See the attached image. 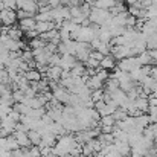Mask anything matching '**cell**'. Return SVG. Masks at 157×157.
<instances>
[{"instance_id":"cell-1","label":"cell","mask_w":157,"mask_h":157,"mask_svg":"<svg viewBox=\"0 0 157 157\" xmlns=\"http://www.w3.org/2000/svg\"><path fill=\"white\" fill-rule=\"evenodd\" d=\"M111 18V14L108 9H101V8H92L90 11V15H89V20L93 23V25H98V26H104L110 21Z\"/></svg>"},{"instance_id":"cell-2","label":"cell","mask_w":157,"mask_h":157,"mask_svg":"<svg viewBox=\"0 0 157 157\" xmlns=\"http://www.w3.org/2000/svg\"><path fill=\"white\" fill-rule=\"evenodd\" d=\"M92 48L90 43H84V41H76V49H75V56L79 63H86L87 58L90 56Z\"/></svg>"},{"instance_id":"cell-3","label":"cell","mask_w":157,"mask_h":157,"mask_svg":"<svg viewBox=\"0 0 157 157\" xmlns=\"http://www.w3.org/2000/svg\"><path fill=\"white\" fill-rule=\"evenodd\" d=\"M116 67H119L122 72H131L137 67H140V63L137 59V56H127L119 59V64H116Z\"/></svg>"},{"instance_id":"cell-4","label":"cell","mask_w":157,"mask_h":157,"mask_svg":"<svg viewBox=\"0 0 157 157\" xmlns=\"http://www.w3.org/2000/svg\"><path fill=\"white\" fill-rule=\"evenodd\" d=\"M18 20H17V14L14 9H2L0 11V23L5 26V28H9L12 25H15Z\"/></svg>"},{"instance_id":"cell-5","label":"cell","mask_w":157,"mask_h":157,"mask_svg":"<svg viewBox=\"0 0 157 157\" xmlns=\"http://www.w3.org/2000/svg\"><path fill=\"white\" fill-rule=\"evenodd\" d=\"M38 3L37 0H17V9H23L32 15H35L38 12Z\"/></svg>"},{"instance_id":"cell-6","label":"cell","mask_w":157,"mask_h":157,"mask_svg":"<svg viewBox=\"0 0 157 157\" xmlns=\"http://www.w3.org/2000/svg\"><path fill=\"white\" fill-rule=\"evenodd\" d=\"M114 127H117L119 130H124V131H127V133H130V131H134V130H136L134 116H130V114H128L125 119H122V121H116Z\"/></svg>"},{"instance_id":"cell-7","label":"cell","mask_w":157,"mask_h":157,"mask_svg":"<svg viewBox=\"0 0 157 157\" xmlns=\"http://www.w3.org/2000/svg\"><path fill=\"white\" fill-rule=\"evenodd\" d=\"M61 73H63V69L59 66H48L46 72H44V78H48L49 81H59L61 79Z\"/></svg>"},{"instance_id":"cell-8","label":"cell","mask_w":157,"mask_h":157,"mask_svg":"<svg viewBox=\"0 0 157 157\" xmlns=\"http://www.w3.org/2000/svg\"><path fill=\"white\" fill-rule=\"evenodd\" d=\"M52 93H53V98H55L56 101H59L61 104H67V102H69L70 92H69L66 87H63V86H58V87L53 90Z\"/></svg>"},{"instance_id":"cell-9","label":"cell","mask_w":157,"mask_h":157,"mask_svg":"<svg viewBox=\"0 0 157 157\" xmlns=\"http://www.w3.org/2000/svg\"><path fill=\"white\" fill-rule=\"evenodd\" d=\"M78 63L76 56L75 55H70V53H66V55H61V59H59V67L63 70H70L75 64Z\"/></svg>"},{"instance_id":"cell-10","label":"cell","mask_w":157,"mask_h":157,"mask_svg":"<svg viewBox=\"0 0 157 157\" xmlns=\"http://www.w3.org/2000/svg\"><path fill=\"white\" fill-rule=\"evenodd\" d=\"M15 121L11 119L9 116H5V117H0V128L6 133V134H12L14 130H15Z\"/></svg>"},{"instance_id":"cell-11","label":"cell","mask_w":157,"mask_h":157,"mask_svg":"<svg viewBox=\"0 0 157 157\" xmlns=\"http://www.w3.org/2000/svg\"><path fill=\"white\" fill-rule=\"evenodd\" d=\"M134 124H136V130L137 131H142L144 128H147L150 125V117H148V113H139L134 116Z\"/></svg>"},{"instance_id":"cell-12","label":"cell","mask_w":157,"mask_h":157,"mask_svg":"<svg viewBox=\"0 0 157 157\" xmlns=\"http://www.w3.org/2000/svg\"><path fill=\"white\" fill-rule=\"evenodd\" d=\"M113 145H114L116 151H117L122 157H130V154H131V147H130L128 142H121V140L114 139Z\"/></svg>"},{"instance_id":"cell-13","label":"cell","mask_w":157,"mask_h":157,"mask_svg":"<svg viewBox=\"0 0 157 157\" xmlns=\"http://www.w3.org/2000/svg\"><path fill=\"white\" fill-rule=\"evenodd\" d=\"M116 64H117V59L111 55V53H108V55H105L104 58L99 61V67H102L105 70H113L114 67H116Z\"/></svg>"},{"instance_id":"cell-14","label":"cell","mask_w":157,"mask_h":157,"mask_svg":"<svg viewBox=\"0 0 157 157\" xmlns=\"http://www.w3.org/2000/svg\"><path fill=\"white\" fill-rule=\"evenodd\" d=\"M12 134H14V137H15V140H17V144H18L20 148L31 147V140L28 137V133H25V131H14Z\"/></svg>"},{"instance_id":"cell-15","label":"cell","mask_w":157,"mask_h":157,"mask_svg":"<svg viewBox=\"0 0 157 157\" xmlns=\"http://www.w3.org/2000/svg\"><path fill=\"white\" fill-rule=\"evenodd\" d=\"M86 86L90 90H98V89H104V81H101L96 75H93V76L86 78Z\"/></svg>"},{"instance_id":"cell-16","label":"cell","mask_w":157,"mask_h":157,"mask_svg":"<svg viewBox=\"0 0 157 157\" xmlns=\"http://www.w3.org/2000/svg\"><path fill=\"white\" fill-rule=\"evenodd\" d=\"M35 25H37V20L34 17H28V18H23V20H18V28L26 32V31H31V29H35Z\"/></svg>"},{"instance_id":"cell-17","label":"cell","mask_w":157,"mask_h":157,"mask_svg":"<svg viewBox=\"0 0 157 157\" xmlns=\"http://www.w3.org/2000/svg\"><path fill=\"white\" fill-rule=\"evenodd\" d=\"M134 105H136V110L139 113H148V96H139L134 99Z\"/></svg>"},{"instance_id":"cell-18","label":"cell","mask_w":157,"mask_h":157,"mask_svg":"<svg viewBox=\"0 0 157 157\" xmlns=\"http://www.w3.org/2000/svg\"><path fill=\"white\" fill-rule=\"evenodd\" d=\"M23 75H25V78H26L29 82H38V81L43 78V75H41V72H40L38 69H29V70H26Z\"/></svg>"},{"instance_id":"cell-19","label":"cell","mask_w":157,"mask_h":157,"mask_svg":"<svg viewBox=\"0 0 157 157\" xmlns=\"http://www.w3.org/2000/svg\"><path fill=\"white\" fill-rule=\"evenodd\" d=\"M56 139H58V137H56L55 134H52L51 131H49V133H44V134L41 136V142H40L38 147H51V148H52L53 145L56 144Z\"/></svg>"},{"instance_id":"cell-20","label":"cell","mask_w":157,"mask_h":157,"mask_svg":"<svg viewBox=\"0 0 157 157\" xmlns=\"http://www.w3.org/2000/svg\"><path fill=\"white\" fill-rule=\"evenodd\" d=\"M5 29H8V37L9 38H12V40H21V37H23V31L18 28V25H12V26H9V28H5Z\"/></svg>"},{"instance_id":"cell-21","label":"cell","mask_w":157,"mask_h":157,"mask_svg":"<svg viewBox=\"0 0 157 157\" xmlns=\"http://www.w3.org/2000/svg\"><path fill=\"white\" fill-rule=\"evenodd\" d=\"M55 28H56L55 21H37V25H35V29L38 31V34L48 32V31L55 29Z\"/></svg>"},{"instance_id":"cell-22","label":"cell","mask_w":157,"mask_h":157,"mask_svg":"<svg viewBox=\"0 0 157 157\" xmlns=\"http://www.w3.org/2000/svg\"><path fill=\"white\" fill-rule=\"evenodd\" d=\"M137 59H139V63H140V66H151L154 61H153V58H151V53L150 51L147 49V51H144L142 53H139L137 55Z\"/></svg>"},{"instance_id":"cell-23","label":"cell","mask_w":157,"mask_h":157,"mask_svg":"<svg viewBox=\"0 0 157 157\" xmlns=\"http://www.w3.org/2000/svg\"><path fill=\"white\" fill-rule=\"evenodd\" d=\"M70 75L72 76H84L86 75V66H84V63H76L72 69H70Z\"/></svg>"},{"instance_id":"cell-24","label":"cell","mask_w":157,"mask_h":157,"mask_svg":"<svg viewBox=\"0 0 157 157\" xmlns=\"http://www.w3.org/2000/svg\"><path fill=\"white\" fill-rule=\"evenodd\" d=\"M96 38H99L101 41H105V43H110L113 37H111V34H110V31H108V28H107V26H101Z\"/></svg>"},{"instance_id":"cell-25","label":"cell","mask_w":157,"mask_h":157,"mask_svg":"<svg viewBox=\"0 0 157 157\" xmlns=\"http://www.w3.org/2000/svg\"><path fill=\"white\" fill-rule=\"evenodd\" d=\"M44 46H46V41H44V40H41V38H40V35H38L37 38L29 40V43H28V48H29L31 51H34V49H40V48H44Z\"/></svg>"},{"instance_id":"cell-26","label":"cell","mask_w":157,"mask_h":157,"mask_svg":"<svg viewBox=\"0 0 157 157\" xmlns=\"http://www.w3.org/2000/svg\"><path fill=\"white\" fill-rule=\"evenodd\" d=\"M28 137L31 140V145H40V142H41V134L37 130H29L28 131Z\"/></svg>"},{"instance_id":"cell-27","label":"cell","mask_w":157,"mask_h":157,"mask_svg":"<svg viewBox=\"0 0 157 157\" xmlns=\"http://www.w3.org/2000/svg\"><path fill=\"white\" fill-rule=\"evenodd\" d=\"M11 61V55L9 51H6L5 48H0V67H6Z\"/></svg>"},{"instance_id":"cell-28","label":"cell","mask_w":157,"mask_h":157,"mask_svg":"<svg viewBox=\"0 0 157 157\" xmlns=\"http://www.w3.org/2000/svg\"><path fill=\"white\" fill-rule=\"evenodd\" d=\"M81 153L86 157H95V150H93V145H92V139L82 145V151Z\"/></svg>"},{"instance_id":"cell-29","label":"cell","mask_w":157,"mask_h":157,"mask_svg":"<svg viewBox=\"0 0 157 157\" xmlns=\"http://www.w3.org/2000/svg\"><path fill=\"white\" fill-rule=\"evenodd\" d=\"M98 139L101 140V144L102 145H110V144H113L114 142V136L111 134V133H101L99 136H98Z\"/></svg>"},{"instance_id":"cell-30","label":"cell","mask_w":157,"mask_h":157,"mask_svg":"<svg viewBox=\"0 0 157 157\" xmlns=\"http://www.w3.org/2000/svg\"><path fill=\"white\" fill-rule=\"evenodd\" d=\"M124 11H127V6L124 5V2H116V3L110 8V14H111V15H116V14L124 12Z\"/></svg>"},{"instance_id":"cell-31","label":"cell","mask_w":157,"mask_h":157,"mask_svg":"<svg viewBox=\"0 0 157 157\" xmlns=\"http://www.w3.org/2000/svg\"><path fill=\"white\" fill-rule=\"evenodd\" d=\"M116 121L113 117V114H105V116H101L99 119V125H108V127H114Z\"/></svg>"},{"instance_id":"cell-32","label":"cell","mask_w":157,"mask_h":157,"mask_svg":"<svg viewBox=\"0 0 157 157\" xmlns=\"http://www.w3.org/2000/svg\"><path fill=\"white\" fill-rule=\"evenodd\" d=\"M147 49H148V51L157 49V32H154V34L150 35V37H147Z\"/></svg>"},{"instance_id":"cell-33","label":"cell","mask_w":157,"mask_h":157,"mask_svg":"<svg viewBox=\"0 0 157 157\" xmlns=\"http://www.w3.org/2000/svg\"><path fill=\"white\" fill-rule=\"evenodd\" d=\"M34 18L37 21H52V15H51V11L48 12H37L34 15Z\"/></svg>"},{"instance_id":"cell-34","label":"cell","mask_w":157,"mask_h":157,"mask_svg":"<svg viewBox=\"0 0 157 157\" xmlns=\"http://www.w3.org/2000/svg\"><path fill=\"white\" fill-rule=\"evenodd\" d=\"M102 98H104V89L92 90V93H90V99H92L93 102H96V101H102Z\"/></svg>"},{"instance_id":"cell-35","label":"cell","mask_w":157,"mask_h":157,"mask_svg":"<svg viewBox=\"0 0 157 157\" xmlns=\"http://www.w3.org/2000/svg\"><path fill=\"white\" fill-rule=\"evenodd\" d=\"M21 59H23V61H26L28 64H29V63H32V61H35V59H34V52H32L29 48H28V49H25V51H21Z\"/></svg>"},{"instance_id":"cell-36","label":"cell","mask_w":157,"mask_h":157,"mask_svg":"<svg viewBox=\"0 0 157 157\" xmlns=\"http://www.w3.org/2000/svg\"><path fill=\"white\" fill-rule=\"evenodd\" d=\"M12 98H14V102H23L26 96H25V92L23 90L15 89V90H12Z\"/></svg>"},{"instance_id":"cell-37","label":"cell","mask_w":157,"mask_h":157,"mask_svg":"<svg viewBox=\"0 0 157 157\" xmlns=\"http://www.w3.org/2000/svg\"><path fill=\"white\" fill-rule=\"evenodd\" d=\"M0 84H11L9 73L5 67H0Z\"/></svg>"},{"instance_id":"cell-38","label":"cell","mask_w":157,"mask_h":157,"mask_svg":"<svg viewBox=\"0 0 157 157\" xmlns=\"http://www.w3.org/2000/svg\"><path fill=\"white\" fill-rule=\"evenodd\" d=\"M95 75H96L101 81H104V82L108 79V78H110V72H108V70H105V69H102V67H98Z\"/></svg>"},{"instance_id":"cell-39","label":"cell","mask_w":157,"mask_h":157,"mask_svg":"<svg viewBox=\"0 0 157 157\" xmlns=\"http://www.w3.org/2000/svg\"><path fill=\"white\" fill-rule=\"evenodd\" d=\"M84 66H86V67H90V69H98V67H99V61L95 59L93 56H89L87 61L84 63Z\"/></svg>"},{"instance_id":"cell-40","label":"cell","mask_w":157,"mask_h":157,"mask_svg":"<svg viewBox=\"0 0 157 157\" xmlns=\"http://www.w3.org/2000/svg\"><path fill=\"white\" fill-rule=\"evenodd\" d=\"M6 9H17V0H2Z\"/></svg>"},{"instance_id":"cell-41","label":"cell","mask_w":157,"mask_h":157,"mask_svg":"<svg viewBox=\"0 0 157 157\" xmlns=\"http://www.w3.org/2000/svg\"><path fill=\"white\" fill-rule=\"evenodd\" d=\"M11 108H12V107H8V105L0 104V117L8 116V114H9V111H11Z\"/></svg>"},{"instance_id":"cell-42","label":"cell","mask_w":157,"mask_h":157,"mask_svg":"<svg viewBox=\"0 0 157 157\" xmlns=\"http://www.w3.org/2000/svg\"><path fill=\"white\" fill-rule=\"evenodd\" d=\"M23 34H25V35H26L29 40H32V38H37V37L40 35L37 29H31V31H26V32H23Z\"/></svg>"},{"instance_id":"cell-43","label":"cell","mask_w":157,"mask_h":157,"mask_svg":"<svg viewBox=\"0 0 157 157\" xmlns=\"http://www.w3.org/2000/svg\"><path fill=\"white\" fill-rule=\"evenodd\" d=\"M90 56H93L95 59H98V61H101V59L104 58L105 55H102V53H101V52H98V51H92V52H90Z\"/></svg>"},{"instance_id":"cell-44","label":"cell","mask_w":157,"mask_h":157,"mask_svg":"<svg viewBox=\"0 0 157 157\" xmlns=\"http://www.w3.org/2000/svg\"><path fill=\"white\" fill-rule=\"evenodd\" d=\"M151 76L157 79V63H154V66H151Z\"/></svg>"},{"instance_id":"cell-45","label":"cell","mask_w":157,"mask_h":157,"mask_svg":"<svg viewBox=\"0 0 157 157\" xmlns=\"http://www.w3.org/2000/svg\"><path fill=\"white\" fill-rule=\"evenodd\" d=\"M58 5H61V0H49V6L51 8H56Z\"/></svg>"},{"instance_id":"cell-46","label":"cell","mask_w":157,"mask_h":157,"mask_svg":"<svg viewBox=\"0 0 157 157\" xmlns=\"http://www.w3.org/2000/svg\"><path fill=\"white\" fill-rule=\"evenodd\" d=\"M148 127H150V130L154 133V136H157V124H150Z\"/></svg>"},{"instance_id":"cell-47","label":"cell","mask_w":157,"mask_h":157,"mask_svg":"<svg viewBox=\"0 0 157 157\" xmlns=\"http://www.w3.org/2000/svg\"><path fill=\"white\" fill-rule=\"evenodd\" d=\"M150 53H151V58H153V61H154V63H157V49L150 51Z\"/></svg>"},{"instance_id":"cell-48","label":"cell","mask_w":157,"mask_h":157,"mask_svg":"<svg viewBox=\"0 0 157 157\" xmlns=\"http://www.w3.org/2000/svg\"><path fill=\"white\" fill-rule=\"evenodd\" d=\"M38 6H44V5H49V0H37Z\"/></svg>"},{"instance_id":"cell-49","label":"cell","mask_w":157,"mask_h":157,"mask_svg":"<svg viewBox=\"0 0 157 157\" xmlns=\"http://www.w3.org/2000/svg\"><path fill=\"white\" fill-rule=\"evenodd\" d=\"M154 145H156V147H157V136H156V137H154Z\"/></svg>"},{"instance_id":"cell-50","label":"cell","mask_w":157,"mask_h":157,"mask_svg":"<svg viewBox=\"0 0 157 157\" xmlns=\"http://www.w3.org/2000/svg\"><path fill=\"white\" fill-rule=\"evenodd\" d=\"M76 157H86V156H84V154H82V153H81V154H79V156H76Z\"/></svg>"},{"instance_id":"cell-51","label":"cell","mask_w":157,"mask_h":157,"mask_svg":"<svg viewBox=\"0 0 157 157\" xmlns=\"http://www.w3.org/2000/svg\"><path fill=\"white\" fill-rule=\"evenodd\" d=\"M0 32H2V28H0Z\"/></svg>"}]
</instances>
